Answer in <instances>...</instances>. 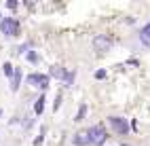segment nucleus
I'll return each instance as SVG.
<instances>
[{
	"label": "nucleus",
	"mask_w": 150,
	"mask_h": 146,
	"mask_svg": "<svg viewBox=\"0 0 150 146\" xmlns=\"http://www.w3.org/2000/svg\"><path fill=\"white\" fill-rule=\"evenodd\" d=\"M87 110H89V108H87V104H81V108H78V112H76V116H74V121H76V123H81L85 116H87Z\"/></svg>",
	"instance_id": "nucleus-12"
},
{
	"label": "nucleus",
	"mask_w": 150,
	"mask_h": 146,
	"mask_svg": "<svg viewBox=\"0 0 150 146\" xmlns=\"http://www.w3.org/2000/svg\"><path fill=\"white\" fill-rule=\"evenodd\" d=\"M0 32H2L4 36H19V32H21V26H19V21L15 17H2V21H0Z\"/></svg>",
	"instance_id": "nucleus-2"
},
{
	"label": "nucleus",
	"mask_w": 150,
	"mask_h": 146,
	"mask_svg": "<svg viewBox=\"0 0 150 146\" xmlns=\"http://www.w3.org/2000/svg\"><path fill=\"white\" fill-rule=\"evenodd\" d=\"M87 135H89V144L91 146H104L106 140H108V131H106L104 125H93V127H89Z\"/></svg>",
	"instance_id": "nucleus-1"
},
{
	"label": "nucleus",
	"mask_w": 150,
	"mask_h": 146,
	"mask_svg": "<svg viewBox=\"0 0 150 146\" xmlns=\"http://www.w3.org/2000/svg\"><path fill=\"white\" fill-rule=\"evenodd\" d=\"M25 57H28V62H32V64H36V62H38V53H36V51H28V53H25Z\"/></svg>",
	"instance_id": "nucleus-15"
},
{
	"label": "nucleus",
	"mask_w": 150,
	"mask_h": 146,
	"mask_svg": "<svg viewBox=\"0 0 150 146\" xmlns=\"http://www.w3.org/2000/svg\"><path fill=\"white\" fill-rule=\"evenodd\" d=\"M17 6H19L17 0H6V9H11V11H17Z\"/></svg>",
	"instance_id": "nucleus-18"
},
{
	"label": "nucleus",
	"mask_w": 150,
	"mask_h": 146,
	"mask_svg": "<svg viewBox=\"0 0 150 146\" xmlns=\"http://www.w3.org/2000/svg\"><path fill=\"white\" fill-rule=\"evenodd\" d=\"M21 68H15V72H13V76H11V91H17L19 87H21Z\"/></svg>",
	"instance_id": "nucleus-8"
},
{
	"label": "nucleus",
	"mask_w": 150,
	"mask_h": 146,
	"mask_svg": "<svg viewBox=\"0 0 150 146\" xmlns=\"http://www.w3.org/2000/svg\"><path fill=\"white\" fill-rule=\"evenodd\" d=\"M0 114H2V110H0Z\"/></svg>",
	"instance_id": "nucleus-21"
},
{
	"label": "nucleus",
	"mask_w": 150,
	"mask_h": 146,
	"mask_svg": "<svg viewBox=\"0 0 150 146\" xmlns=\"http://www.w3.org/2000/svg\"><path fill=\"white\" fill-rule=\"evenodd\" d=\"M66 72H68V70H66L64 66L55 64V66H51V68H49V79H57V81H64Z\"/></svg>",
	"instance_id": "nucleus-6"
},
{
	"label": "nucleus",
	"mask_w": 150,
	"mask_h": 146,
	"mask_svg": "<svg viewBox=\"0 0 150 146\" xmlns=\"http://www.w3.org/2000/svg\"><path fill=\"white\" fill-rule=\"evenodd\" d=\"M72 144H74V146H89V135H87V129L76 131V133L72 135Z\"/></svg>",
	"instance_id": "nucleus-7"
},
{
	"label": "nucleus",
	"mask_w": 150,
	"mask_h": 146,
	"mask_svg": "<svg viewBox=\"0 0 150 146\" xmlns=\"http://www.w3.org/2000/svg\"><path fill=\"white\" fill-rule=\"evenodd\" d=\"M74 79H76V70H68V72H66V76H64L66 87H72V85H74Z\"/></svg>",
	"instance_id": "nucleus-11"
},
{
	"label": "nucleus",
	"mask_w": 150,
	"mask_h": 146,
	"mask_svg": "<svg viewBox=\"0 0 150 146\" xmlns=\"http://www.w3.org/2000/svg\"><path fill=\"white\" fill-rule=\"evenodd\" d=\"M2 72H4V76H6V79H11V76H13V72H15V68H13V64H8V62H4V64H2Z\"/></svg>",
	"instance_id": "nucleus-13"
},
{
	"label": "nucleus",
	"mask_w": 150,
	"mask_h": 146,
	"mask_svg": "<svg viewBox=\"0 0 150 146\" xmlns=\"http://www.w3.org/2000/svg\"><path fill=\"white\" fill-rule=\"evenodd\" d=\"M45 102H47L45 95H40V97L34 102V114H42V110H45Z\"/></svg>",
	"instance_id": "nucleus-10"
},
{
	"label": "nucleus",
	"mask_w": 150,
	"mask_h": 146,
	"mask_svg": "<svg viewBox=\"0 0 150 146\" xmlns=\"http://www.w3.org/2000/svg\"><path fill=\"white\" fill-rule=\"evenodd\" d=\"M59 108H62V93H57V95H55V102H53V110L57 112Z\"/></svg>",
	"instance_id": "nucleus-16"
},
{
	"label": "nucleus",
	"mask_w": 150,
	"mask_h": 146,
	"mask_svg": "<svg viewBox=\"0 0 150 146\" xmlns=\"http://www.w3.org/2000/svg\"><path fill=\"white\" fill-rule=\"evenodd\" d=\"M121 146H127V144H121Z\"/></svg>",
	"instance_id": "nucleus-20"
},
{
	"label": "nucleus",
	"mask_w": 150,
	"mask_h": 146,
	"mask_svg": "<svg viewBox=\"0 0 150 146\" xmlns=\"http://www.w3.org/2000/svg\"><path fill=\"white\" fill-rule=\"evenodd\" d=\"M106 76H108V72L104 70V68H102V70H95V79H97V81H104Z\"/></svg>",
	"instance_id": "nucleus-17"
},
{
	"label": "nucleus",
	"mask_w": 150,
	"mask_h": 146,
	"mask_svg": "<svg viewBox=\"0 0 150 146\" xmlns=\"http://www.w3.org/2000/svg\"><path fill=\"white\" fill-rule=\"evenodd\" d=\"M139 40H142L146 47H150V21L146 26H142V30H139Z\"/></svg>",
	"instance_id": "nucleus-9"
},
{
	"label": "nucleus",
	"mask_w": 150,
	"mask_h": 146,
	"mask_svg": "<svg viewBox=\"0 0 150 146\" xmlns=\"http://www.w3.org/2000/svg\"><path fill=\"white\" fill-rule=\"evenodd\" d=\"M0 21H2V15H0Z\"/></svg>",
	"instance_id": "nucleus-19"
},
{
	"label": "nucleus",
	"mask_w": 150,
	"mask_h": 146,
	"mask_svg": "<svg viewBox=\"0 0 150 146\" xmlns=\"http://www.w3.org/2000/svg\"><path fill=\"white\" fill-rule=\"evenodd\" d=\"M108 125H110V127H112L118 135H127V133H129V123H127V119H123V116H116V114L108 116Z\"/></svg>",
	"instance_id": "nucleus-4"
},
{
	"label": "nucleus",
	"mask_w": 150,
	"mask_h": 146,
	"mask_svg": "<svg viewBox=\"0 0 150 146\" xmlns=\"http://www.w3.org/2000/svg\"><path fill=\"white\" fill-rule=\"evenodd\" d=\"M28 85L30 87H36V89H49V83H51V79H49V74H40V72H32V74H28Z\"/></svg>",
	"instance_id": "nucleus-3"
},
{
	"label": "nucleus",
	"mask_w": 150,
	"mask_h": 146,
	"mask_svg": "<svg viewBox=\"0 0 150 146\" xmlns=\"http://www.w3.org/2000/svg\"><path fill=\"white\" fill-rule=\"evenodd\" d=\"M45 133H47V127L42 125V127H40V133H38L36 140H34V146H42V142H45Z\"/></svg>",
	"instance_id": "nucleus-14"
},
{
	"label": "nucleus",
	"mask_w": 150,
	"mask_h": 146,
	"mask_svg": "<svg viewBox=\"0 0 150 146\" xmlns=\"http://www.w3.org/2000/svg\"><path fill=\"white\" fill-rule=\"evenodd\" d=\"M93 49H95L97 53L110 51V49H112V38H110L108 34H97V36L93 38Z\"/></svg>",
	"instance_id": "nucleus-5"
}]
</instances>
